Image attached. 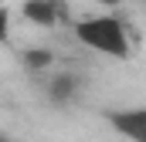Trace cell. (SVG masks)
<instances>
[{
	"instance_id": "cell-2",
	"label": "cell",
	"mask_w": 146,
	"mask_h": 142,
	"mask_svg": "<svg viewBox=\"0 0 146 142\" xmlns=\"http://www.w3.org/2000/svg\"><path fill=\"white\" fill-rule=\"evenodd\" d=\"M24 17L37 27H58L68 20V7L65 0H24Z\"/></svg>"
},
{
	"instance_id": "cell-5",
	"label": "cell",
	"mask_w": 146,
	"mask_h": 142,
	"mask_svg": "<svg viewBox=\"0 0 146 142\" xmlns=\"http://www.w3.org/2000/svg\"><path fill=\"white\" fill-rule=\"evenodd\" d=\"M68 91H72V78H58V81L51 85V95H54L58 102H65V98H68Z\"/></svg>"
},
{
	"instance_id": "cell-3",
	"label": "cell",
	"mask_w": 146,
	"mask_h": 142,
	"mask_svg": "<svg viewBox=\"0 0 146 142\" xmlns=\"http://www.w3.org/2000/svg\"><path fill=\"white\" fill-rule=\"evenodd\" d=\"M109 125L129 142H146V108H119L106 115Z\"/></svg>"
},
{
	"instance_id": "cell-4",
	"label": "cell",
	"mask_w": 146,
	"mask_h": 142,
	"mask_svg": "<svg viewBox=\"0 0 146 142\" xmlns=\"http://www.w3.org/2000/svg\"><path fill=\"white\" fill-rule=\"evenodd\" d=\"M24 61H27L31 71H37V68H44V64H51V54H48V51H27Z\"/></svg>"
},
{
	"instance_id": "cell-6",
	"label": "cell",
	"mask_w": 146,
	"mask_h": 142,
	"mask_svg": "<svg viewBox=\"0 0 146 142\" xmlns=\"http://www.w3.org/2000/svg\"><path fill=\"white\" fill-rule=\"evenodd\" d=\"M95 3H102V7H109V10H112V7H119L122 0H95Z\"/></svg>"
},
{
	"instance_id": "cell-1",
	"label": "cell",
	"mask_w": 146,
	"mask_h": 142,
	"mask_svg": "<svg viewBox=\"0 0 146 142\" xmlns=\"http://www.w3.org/2000/svg\"><path fill=\"white\" fill-rule=\"evenodd\" d=\"M72 31L78 37V44L88 47V51H95V54H106V58H115V61H126L133 54V41L126 34V24L115 14L82 17V20H75Z\"/></svg>"
}]
</instances>
